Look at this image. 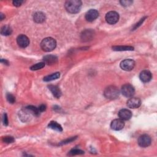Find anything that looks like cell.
<instances>
[{
	"label": "cell",
	"mask_w": 157,
	"mask_h": 157,
	"mask_svg": "<svg viewBox=\"0 0 157 157\" xmlns=\"http://www.w3.org/2000/svg\"><path fill=\"white\" fill-rule=\"evenodd\" d=\"M65 9L66 11L71 14H76L80 11L82 2L78 0H70L65 3Z\"/></svg>",
	"instance_id": "cell-1"
},
{
	"label": "cell",
	"mask_w": 157,
	"mask_h": 157,
	"mask_svg": "<svg viewBox=\"0 0 157 157\" xmlns=\"http://www.w3.org/2000/svg\"><path fill=\"white\" fill-rule=\"evenodd\" d=\"M56 45V43L52 37H46L44 39L41 43V47L45 52H49L54 51Z\"/></svg>",
	"instance_id": "cell-2"
},
{
	"label": "cell",
	"mask_w": 157,
	"mask_h": 157,
	"mask_svg": "<svg viewBox=\"0 0 157 157\" xmlns=\"http://www.w3.org/2000/svg\"><path fill=\"white\" fill-rule=\"evenodd\" d=\"M120 92L118 88L113 85L107 87L104 92L106 98L109 100H115L119 96Z\"/></svg>",
	"instance_id": "cell-3"
},
{
	"label": "cell",
	"mask_w": 157,
	"mask_h": 157,
	"mask_svg": "<svg viewBox=\"0 0 157 157\" xmlns=\"http://www.w3.org/2000/svg\"><path fill=\"white\" fill-rule=\"evenodd\" d=\"M121 92L123 96L127 98H131L132 97L135 92L134 88L133 85L126 84L122 86L121 88Z\"/></svg>",
	"instance_id": "cell-4"
},
{
	"label": "cell",
	"mask_w": 157,
	"mask_h": 157,
	"mask_svg": "<svg viewBox=\"0 0 157 157\" xmlns=\"http://www.w3.org/2000/svg\"><path fill=\"white\" fill-rule=\"evenodd\" d=\"M119 20V15L115 11H111L107 13L106 15V22L111 25L115 24Z\"/></svg>",
	"instance_id": "cell-5"
},
{
	"label": "cell",
	"mask_w": 157,
	"mask_h": 157,
	"mask_svg": "<svg viewBox=\"0 0 157 157\" xmlns=\"http://www.w3.org/2000/svg\"><path fill=\"white\" fill-rule=\"evenodd\" d=\"M135 66V62L131 59H126L122 61L120 63V67L126 71H131Z\"/></svg>",
	"instance_id": "cell-6"
},
{
	"label": "cell",
	"mask_w": 157,
	"mask_h": 157,
	"mask_svg": "<svg viewBox=\"0 0 157 157\" xmlns=\"http://www.w3.org/2000/svg\"><path fill=\"white\" fill-rule=\"evenodd\" d=\"M151 137L147 134L141 136L138 139V144L142 147H147L151 144Z\"/></svg>",
	"instance_id": "cell-7"
},
{
	"label": "cell",
	"mask_w": 157,
	"mask_h": 157,
	"mask_svg": "<svg viewBox=\"0 0 157 157\" xmlns=\"http://www.w3.org/2000/svg\"><path fill=\"white\" fill-rule=\"evenodd\" d=\"M17 43L19 47L25 48L29 45V40L26 36L24 34H21L17 38Z\"/></svg>",
	"instance_id": "cell-8"
},
{
	"label": "cell",
	"mask_w": 157,
	"mask_h": 157,
	"mask_svg": "<svg viewBox=\"0 0 157 157\" xmlns=\"http://www.w3.org/2000/svg\"><path fill=\"white\" fill-rule=\"evenodd\" d=\"M99 16V12L95 9H90L85 14V19L88 22H93Z\"/></svg>",
	"instance_id": "cell-9"
},
{
	"label": "cell",
	"mask_w": 157,
	"mask_h": 157,
	"mask_svg": "<svg viewBox=\"0 0 157 157\" xmlns=\"http://www.w3.org/2000/svg\"><path fill=\"white\" fill-rule=\"evenodd\" d=\"M141 104V101L139 98H131L127 101V106L131 109H136L140 107Z\"/></svg>",
	"instance_id": "cell-10"
},
{
	"label": "cell",
	"mask_w": 157,
	"mask_h": 157,
	"mask_svg": "<svg viewBox=\"0 0 157 157\" xmlns=\"http://www.w3.org/2000/svg\"><path fill=\"white\" fill-rule=\"evenodd\" d=\"M125 126V123L122 119H115L113 120L111 123V128L115 131H119L123 128Z\"/></svg>",
	"instance_id": "cell-11"
},
{
	"label": "cell",
	"mask_w": 157,
	"mask_h": 157,
	"mask_svg": "<svg viewBox=\"0 0 157 157\" xmlns=\"http://www.w3.org/2000/svg\"><path fill=\"white\" fill-rule=\"evenodd\" d=\"M119 116L120 119L123 120H130L131 118L132 113L128 109H123L119 111Z\"/></svg>",
	"instance_id": "cell-12"
},
{
	"label": "cell",
	"mask_w": 157,
	"mask_h": 157,
	"mask_svg": "<svg viewBox=\"0 0 157 157\" xmlns=\"http://www.w3.org/2000/svg\"><path fill=\"white\" fill-rule=\"evenodd\" d=\"M152 76L151 73L147 70L142 71L139 75V78H140L141 81L144 83L150 82V80L152 79Z\"/></svg>",
	"instance_id": "cell-13"
},
{
	"label": "cell",
	"mask_w": 157,
	"mask_h": 157,
	"mask_svg": "<svg viewBox=\"0 0 157 157\" xmlns=\"http://www.w3.org/2000/svg\"><path fill=\"white\" fill-rule=\"evenodd\" d=\"M44 62L45 64H47L48 65H52L55 64L57 62L58 58L56 56L48 55L44 57Z\"/></svg>",
	"instance_id": "cell-14"
},
{
	"label": "cell",
	"mask_w": 157,
	"mask_h": 157,
	"mask_svg": "<svg viewBox=\"0 0 157 157\" xmlns=\"http://www.w3.org/2000/svg\"><path fill=\"white\" fill-rule=\"evenodd\" d=\"M19 113H20L19 114L20 118H21V119L23 122H26L28 120L29 117H31V115H33V114L29 111L26 107L25 110H22Z\"/></svg>",
	"instance_id": "cell-15"
},
{
	"label": "cell",
	"mask_w": 157,
	"mask_h": 157,
	"mask_svg": "<svg viewBox=\"0 0 157 157\" xmlns=\"http://www.w3.org/2000/svg\"><path fill=\"white\" fill-rule=\"evenodd\" d=\"M48 88L55 98H60V96H62V92L60 88H59L56 85H50L48 86Z\"/></svg>",
	"instance_id": "cell-16"
},
{
	"label": "cell",
	"mask_w": 157,
	"mask_h": 157,
	"mask_svg": "<svg viewBox=\"0 0 157 157\" xmlns=\"http://www.w3.org/2000/svg\"><path fill=\"white\" fill-rule=\"evenodd\" d=\"M45 15L41 12H37L34 15V21L37 23H41L45 21Z\"/></svg>",
	"instance_id": "cell-17"
},
{
	"label": "cell",
	"mask_w": 157,
	"mask_h": 157,
	"mask_svg": "<svg viewBox=\"0 0 157 157\" xmlns=\"http://www.w3.org/2000/svg\"><path fill=\"white\" fill-rule=\"evenodd\" d=\"M48 128H50L52 130H54L55 131H58V132H62L63 131V128L62 126L58 124L57 122H51L50 123L48 124Z\"/></svg>",
	"instance_id": "cell-18"
},
{
	"label": "cell",
	"mask_w": 157,
	"mask_h": 157,
	"mask_svg": "<svg viewBox=\"0 0 157 157\" xmlns=\"http://www.w3.org/2000/svg\"><path fill=\"white\" fill-rule=\"evenodd\" d=\"M60 76V73H55L54 74H52L51 75H48L47 76H45L44 78V81L45 82H51L54 80L57 79Z\"/></svg>",
	"instance_id": "cell-19"
},
{
	"label": "cell",
	"mask_w": 157,
	"mask_h": 157,
	"mask_svg": "<svg viewBox=\"0 0 157 157\" xmlns=\"http://www.w3.org/2000/svg\"><path fill=\"white\" fill-rule=\"evenodd\" d=\"M93 36V32L92 30H86L84 32H83V34H82V39H83L84 41H88L90 39L92 38Z\"/></svg>",
	"instance_id": "cell-20"
},
{
	"label": "cell",
	"mask_w": 157,
	"mask_h": 157,
	"mask_svg": "<svg viewBox=\"0 0 157 157\" xmlns=\"http://www.w3.org/2000/svg\"><path fill=\"white\" fill-rule=\"evenodd\" d=\"M112 50L115 51H133L134 48L131 46H114Z\"/></svg>",
	"instance_id": "cell-21"
},
{
	"label": "cell",
	"mask_w": 157,
	"mask_h": 157,
	"mask_svg": "<svg viewBox=\"0 0 157 157\" xmlns=\"http://www.w3.org/2000/svg\"><path fill=\"white\" fill-rule=\"evenodd\" d=\"M12 32L11 28L9 25H4L1 28V33L3 36H9L11 35Z\"/></svg>",
	"instance_id": "cell-22"
},
{
	"label": "cell",
	"mask_w": 157,
	"mask_h": 157,
	"mask_svg": "<svg viewBox=\"0 0 157 157\" xmlns=\"http://www.w3.org/2000/svg\"><path fill=\"white\" fill-rule=\"evenodd\" d=\"M26 108L34 116H38L39 114H40V111H39L38 108H37L33 106H29L26 107Z\"/></svg>",
	"instance_id": "cell-23"
},
{
	"label": "cell",
	"mask_w": 157,
	"mask_h": 157,
	"mask_svg": "<svg viewBox=\"0 0 157 157\" xmlns=\"http://www.w3.org/2000/svg\"><path fill=\"white\" fill-rule=\"evenodd\" d=\"M44 66H45V63L44 62H41V63H36V64L33 65L30 67V69H31V70H32V71H36V70H41V69H42Z\"/></svg>",
	"instance_id": "cell-24"
},
{
	"label": "cell",
	"mask_w": 157,
	"mask_h": 157,
	"mask_svg": "<svg viewBox=\"0 0 157 157\" xmlns=\"http://www.w3.org/2000/svg\"><path fill=\"white\" fill-rule=\"evenodd\" d=\"M84 152L80 150V149H74L71 150L70 152H69L68 155H71V156H73V155H82L84 154Z\"/></svg>",
	"instance_id": "cell-25"
},
{
	"label": "cell",
	"mask_w": 157,
	"mask_h": 157,
	"mask_svg": "<svg viewBox=\"0 0 157 157\" xmlns=\"http://www.w3.org/2000/svg\"><path fill=\"white\" fill-rule=\"evenodd\" d=\"M3 141L7 144L12 143L14 142V139L13 137H11V136H6V137H3Z\"/></svg>",
	"instance_id": "cell-26"
},
{
	"label": "cell",
	"mask_w": 157,
	"mask_h": 157,
	"mask_svg": "<svg viewBox=\"0 0 157 157\" xmlns=\"http://www.w3.org/2000/svg\"><path fill=\"white\" fill-rule=\"evenodd\" d=\"M6 98H7V100L11 104L14 103V102L15 101V97L11 93H7L6 95Z\"/></svg>",
	"instance_id": "cell-27"
},
{
	"label": "cell",
	"mask_w": 157,
	"mask_h": 157,
	"mask_svg": "<svg viewBox=\"0 0 157 157\" xmlns=\"http://www.w3.org/2000/svg\"><path fill=\"white\" fill-rule=\"evenodd\" d=\"M76 139V137H71V138H70V139H66V140H65V141H63V142H62L60 143V144L63 145V144H67V143H70L71 142L74 141Z\"/></svg>",
	"instance_id": "cell-28"
},
{
	"label": "cell",
	"mask_w": 157,
	"mask_h": 157,
	"mask_svg": "<svg viewBox=\"0 0 157 157\" xmlns=\"http://www.w3.org/2000/svg\"><path fill=\"white\" fill-rule=\"evenodd\" d=\"M120 3L122 6L127 7V6H130L133 3V1H124L123 0V1H120Z\"/></svg>",
	"instance_id": "cell-29"
},
{
	"label": "cell",
	"mask_w": 157,
	"mask_h": 157,
	"mask_svg": "<svg viewBox=\"0 0 157 157\" xmlns=\"http://www.w3.org/2000/svg\"><path fill=\"white\" fill-rule=\"evenodd\" d=\"M146 18V17H144V18H142V19H141L140 20V21L138 22V23H137L135 25H134V28H133V29H136L137 28H138L142 23H143V22L145 21V19Z\"/></svg>",
	"instance_id": "cell-30"
},
{
	"label": "cell",
	"mask_w": 157,
	"mask_h": 157,
	"mask_svg": "<svg viewBox=\"0 0 157 157\" xmlns=\"http://www.w3.org/2000/svg\"><path fill=\"white\" fill-rule=\"evenodd\" d=\"M3 123L4 125H8V118L6 114H4L3 117Z\"/></svg>",
	"instance_id": "cell-31"
},
{
	"label": "cell",
	"mask_w": 157,
	"mask_h": 157,
	"mask_svg": "<svg viewBox=\"0 0 157 157\" xmlns=\"http://www.w3.org/2000/svg\"><path fill=\"white\" fill-rule=\"evenodd\" d=\"M23 1H19V0H17V1H13V4L15 6L19 7V6H21L22 5V4L23 3Z\"/></svg>",
	"instance_id": "cell-32"
},
{
	"label": "cell",
	"mask_w": 157,
	"mask_h": 157,
	"mask_svg": "<svg viewBox=\"0 0 157 157\" xmlns=\"http://www.w3.org/2000/svg\"><path fill=\"white\" fill-rule=\"evenodd\" d=\"M38 109H39V111H40V112H44L45 111L46 106L44 104H41L40 106L38 107Z\"/></svg>",
	"instance_id": "cell-33"
}]
</instances>
